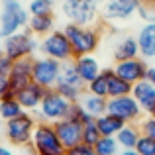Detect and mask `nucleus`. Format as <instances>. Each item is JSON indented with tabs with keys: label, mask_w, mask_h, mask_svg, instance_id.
Here are the masks:
<instances>
[{
	"label": "nucleus",
	"mask_w": 155,
	"mask_h": 155,
	"mask_svg": "<svg viewBox=\"0 0 155 155\" xmlns=\"http://www.w3.org/2000/svg\"><path fill=\"white\" fill-rule=\"evenodd\" d=\"M120 155H140V153H137L136 149H122Z\"/></svg>",
	"instance_id": "40"
},
{
	"label": "nucleus",
	"mask_w": 155,
	"mask_h": 155,
	"mask_svg": "<svg viewBox=\"0 0 155 155\" xmlns=\"http://www.w3.org/2000/svg\"><path fill=\"white\" fill-rule=\"evenodd\" d=\"M61 65L59 61L49 59L45 55H39L34 57V71H31V81L35 84L43 88H55L57 83H59V77H61Z\"/></svg>",
	"instance_id": "9"
},
{
	"label": "nucleus",
	"mask_w": 155,
	"mask_h": 155,
	"mask_svg": "<svg viewBox=\"0 0 155 155\" xmlns=\"http://www.w3.org/2000/svg\"><path fill=\"white\" fill-rule=\"evenodd\" d=\"M94 149L98 155H120V151H122L116 137H100L98 143L94 145Z\"/></svg>",
	"instance_id": "29"
},
{
	"label": "nucleus",
	"mask_w": 155,
	"mask_h": 155,
	"mask_svg": "<svg viewBox=\"0 0 155 155\" xmlns=\"http://www.w3.org/2000/svg\"><path fill=\"white\" fill-rule=\"evenodd\" d=\"M12 65H14V61H12L8 55H2L0 57V75H10Z\"/></svg>",
	"instance_id": "36"
},
{
	"label": "nucleus",
	"mask_w": 155,
	"mask_h": 155,
	"mask_svg": "<svg viewBox=\"0 0 155 155\" xmlns=\"http://www.w3.org/2000/svg\"><path fill=\"white\" fill-rule=\"evenodd\" d=\"M65 155H98V153H96V149L91 147V145L79 143V145H75V147L67 149V153H65Z\"/></svg>",
	"instance_id": "35"
},
{
	"label": "nucleus",
	"mask_w": 155,
	"mask_h": 155,
	"mask_svg": "<svg viewBox=\"0 0 155 155\" xmlns=\"http://www.w3.org/2000/svg\"><path fill=\"white\" fill-rule=\"evenodd\" d=\"M67 120L77 122V124L84 126V124H88V122H92L94 118H92L91 114H88L87 110L81 106V102H73L71 104V110H69V114H67Z\"/></svg>",
	"instance_id": "30"
},
{
	"label": "nucleus",
	"mask_w": 155,
	"mask_h": 155,
	"mask_svg": "<svg viewBox=\"0 0 155 155\" xmlns=\"http://www.w3.org/2000/svg\"><path fill=\"white\" fill-rule=\"evenodd\" d=\"M26 8L30 16H49L55 10V0H31Z\"/></svg>",
	"instance_id": "28"
},
{
	"label": "nucleus",
	"mask_w": 155,
	"mask_h": 155,
	"mask_svg": "<svg viewBox=\"0 0 155 155\" xmlns=\"http://www.w3.org/2000/svg\"><path fill=\"white\" fill-rule=\"evenodd\" d=\"M31 71H34V57H24V59L14 61L12 65V71L8 75V81H10V88L14 92L22 91L24 87H28L31 81Z\"/></svg>",
	"instance_id": "13"
},
{
	"label": "nucleus",
	"mask_w": 155,
	"mask_h": 155,
	"mask_svg": "<svg viewBox=\"0 0 155 155\" xmlns=\"http://www.w3.org/2000/svg\"><path fill=\"white\" fill-rule=\"evenodd\" d=\"M4 128H6V122L0 118V137H2V134H4Z\"/></svg>",
	"instance_id": "42"
},
{
	"label": "nucleus",
	"mask_w": 155,
	"mask_h": 155,
	"mask_svg": "<svg viewBox=\"0 0 155 155\" xmlns=\"http://www.w3.org/2000/svg\"><path fill=\"white\" fill-rule=\"evenodd\" d=\"M100 137H102V136H100L98 128H96V120H92V122H88V124L83 126V141H81V143L94 147V145L98 143Z\"/></svg>",
	"instance_id": "31"
},
{
	"label": "nucleus",
	"mask_w": 155,
	"mask_h": 155,
	"mask_svg": "<svg viewBox=\"0 0 155 155\" xmlns=\"http://www.w3.org/2000/svg\"><path fill=\"white\" fill-rule=\"evenodd\" d=\"M110 73H112V69H102V71H100V75L96 77L94 81H91V83L87 84V88H84V91L91 92V94L108 98V79H110Z\"/></svg>",
	"instance_id": "25"
},
{
	"label": "nucleus",
	"mask_w": 155,
	"mask_h": 155,
	"mask_svg": "<svg viewBox=\"0 0 155 155\" xmlns=\"http://www.w3.org/2000/svg\"><path fill=\"white\" fill-rule=\"evenodd\" d=\"M98 2H100V4H102V2H104V0H98Z\"/></svg>",
	"instance_id": "44"
},
{
	"label": "nucleus",
	"mask_w": 155,
	"mask_h": 155,
	"mask_svg": "<svg viewBox=\"0 0 155 155\" xmlns=\"http://www.w3.org/2000/svg\"><path fill=\"white\" fill-rule=\"evenodd\" d=\"M10 91V81H8V75H0V100L6 92Z\"/></svg>",
	"instance_id": "37"
},
{
	"label": "nucleus",
	"mask_w": 155,
	"mask_h": 155,
	"mask_svg": "<svg viewBox=\"0 0 155 155\" xmlns=\"http://www.w3.org/2000/svg\"><path fill=\"white\" fill-rule=\"evenodd\" d=\"M106 114L120 118L126 124H137L141 120V108L137 100L132 94L126 96H116V98H108V106H106Z\"/></svg>",
	"instance_id": "10"
},
{
	"label": "nucleus",
	"mask_w": 155,
	"mask_h": 155,
	"mask_svg": "<svg viewBox=\"0 0 155 155\" xmlns=\"http://www.w3.org/2000/svg\"><path fill=\"white\" fill-rule=\"evenodd\" d=\"M0 155H16V153L12 151L8 145H2V143H0Z\"/></svg>",
	"instance_id": "39"
},
{
	"label": "nucleus",
	"mask_w": 155,
	"mask_h": 155,
	"mask_svg": "<svg viewBox=\"0 0 155 155\" xmlns=\"http://www.w3.org/2000/svg\"><path fill=\"white\" fill-rule=\"evenodd\" d=\"M39 53L49 59H55L59 63H67V61H73V47L69 38L65 35L63 30H53L49 35L39 39Z\"/></svg>",
	"instance_id": "8"
},
{
	"label": "nucleus",
	"mask_w": 155,
	"mask_h": 155,
	"mask_svg": "<svg viewBox=\"0 0 155 155\" xmlns=\"http://www.w3.org/2000/svg\"><path fill=\"white\" fill-rule=\"evenodd\" d=\"M126 126V122H122L120 118L112 116V114H104V116L96 118V128H98L102 137H116L118 132Z\"/></svg>",
	"instance_id": "23"
},
{
	"label": "nucleus",
	"mask_w": 155,
	"mask_h": 155,
	"mask_svg": "<svg viewBox=\"0 0 155 155\" xmlns=\"http://www.w3.org/2000/svg\"><path fill=\"white\" fill-rule=\"evenodd\" d=\"M132 88H134V84H130L128 81H124L122 77H118L116 73H114V69H112L110 79H108V98L132 94Z\"/></svg>",
	"instance_id": "24"
},
{
	"label": "nucleus",
	"mask_w": 155,
	"mask_h": 155,
	"mask_svg": "<svg viewBox=\"0 0 155 155\" xmlns=\"http://www.w3.org/2000/svg\"><path fill=\"white\" fill-rule=\"evenodd\" d=\"M73 65H75L77 73H79V77L83 79L84 84H88L91 81H94L96 77L100 75V71H102V67H100L98 59H96L94 55L77 57V59H73Z\"/></svg>",
	"instance_id": "18"
},
{
	"label": "nucleus",
	"mask_w": 155,
	"mask_h": 155,
	"mask_svg": "<svg viewBox=\"0 0 155 155\" xmlns=\"http://www.w3.org/2000/svg\"><path fill=\"white\" fill-rule=\"evenodd\" d=\"M140 0H104L100 4V14L104 22H126L137 14Z\"/></svg>",
	"instance_id": "11"
},
{
	"label": "nucleus",
	"mask_w": 155,
	"mask_h": 155,
	"mask_svg": "<svg viewBox=\"0 0 155 155\" xmlns=\"http://www.w3.org/2000/svg\"><path fill=\"white\" fill-rule=\"evenodd\" d=\"M55 91L59 92L63 98H67L69 102H79L83 92H84L83 88H77V87H73V84H65V83H57Z\"/></svg>",
	"instance_id": "32"
},
{
	"label": "nucleus",
	"mask_w": 155,
	"mask_h": 155,
	"mask_svg": "<svg viewBox=\"0 0 155 155\" xmlns=\"http://www.w3.org/2000/svg\"><path fill=\"white\" fill-rule=\"evenodd\" d=\"M45 91L47 88L39 87V84H35V83H30L28 87H24L22 91L16 92V98H18V102L22 104V108L26 110V112H34V110L39 108L43 96H45Z\"/></svg>",
	"instance_id": "16"
},
{
	"label": "nucleus",
	"mask_w": 155,
	"mask_h": 155,
	"mask_svg": "<svg viewBox=\"0 0 155 155\" xmlns=\"http://www.w3.org/2000/svg\"><path fill=\"white\" fill-rule=\"evenodd\" d=\"M140 137H141L140 124H126L124 128L118 132L116 140H118V143H120L122 149H136Z\"/></svg>",
	"instance_id": "22"
},
{
	"label": "nucleus",
	"mask_w": 155,
	"mask_h": 155,
	"mask_svg": "<svg viewBox=\"0 0 155 155\" xmlns=\"http://www.w3.org/2000/svg\"><path fill=\"white\" fill-rule=\"evenodd\" d=\"M147 61L141 59V57H136V59H128V61H118L114 65V73L118 77H122L124 81H128L130 84H136L140 81H145L147 77Z\"/></svg>",
	"instance_id": "12"
},
{
	"label": "nucleus",
	"mask_w": 155,
	"mask_h": 155,
	"mask_svg": "<svg viewBox=\"0 0 155 155\" xmlns=\"http://www.w3.org/2000/svg\"><path fill=\"white\" fill-rule=\"evenodd\" d=\"M145 79H147L149 83H151L153 87H155V63H153V65H149V69H147V77H145Z\"/></svg>",
	"instance_id": "38"
},
{
	"label": "nucleus",
	"mask_w": 155,
	"mask_h": 155,
	"mask_svg": "<svg viewBox=\"0 0 155 155\" xmlns=\"http://www.w3.org/2000/svg\"><path fill=\"white\" fill-rule=\"evenodd\" d=\"M61 14L67 18V22L77 26H94L100 16V2L98 0H63Z\"/></svg>",
	"instance_id": "3"
},
{
	"label": "nucleus",
	"mask_w": 155,
	"mask_h": 155,
	"mask_svg": "<svg viewBox=\"0 0 155 155\" xmlns=\"http://www.w3.org/2000/svg\"><path fill=\"white\" fill-rule=\"evenodd\" d=\"M59 83H65V84H73V87L77 88H87V84L83 83V79L79 77V73H77L75 65H73V61H67V63L61 65V77H59Z\"/></svg>",
	"instance_id": "26"
},
{
	"label": "nucleus",
	"mask_w": 155,
	"mask_h": 155,
	"mask_svg": "<svg viewBox=\"0 0 155 155\" xmlns=\"http://www.w3.org/2000/svg\"><path fill=\"white\" fill-rule=\"evenodd\" d=\"M71 104L73 102H69L67 98H63L55 88H49V91H45V96H43L39 108L34 110L31 114H34V118L38 122H49V124H55V122L67 118L69 110H71Z\"/></svg>",
	"instance_id": "5"
},
{
	"label": "nucleus",
	"mask_w": 155,
	"mask_h": 155,
	"mask_svg": "<svg viewBox=\"0 0 155 155\" xmlns=\"http://www.w3.org/2000/svg\"><path fill=\"white\" fill-rule=\"evenodd\" d=\"M143 6H149V8H155V0H140Z\"/></svg>",
	"instance_id": "41"
},
{
	"label": "nucleus",
	"mask_w": 155,
	"mask_h": 155,
	"mask_svg": "<svg viewBox=\"0 0 155 155\" xmlns=\"http://www.w3.org/2000/svg\"><path fill=\"white\" fill-rule=\"evenodd\" d=\"M30 12L20 0H0V39L26 30Z\"/></svg>",
	"instance_id": "2"
},
{
	"label": "nucleus",
	"mask_w": 155,
	"mask_h": 155,
	"mask_svg": "<svg viewBox=\"0 0 155 155\" xmlns=\"http://www.w3.org/2000/svg\"><path fill=\"white\" fill-rule=\"evenodd\" d=\"M59 2H63V0H59Z\"/></svg>",
	"instance_id": "45"
},
{
	"label": "nucleus",
	"mask_w": 155,
	"mask_h": 155,
	"mask_svg": "<svg viewBox=\"0 0 155 155\" xmlns=\"http://www.w3.org/2000/svg\"><path fill=\"white\" fill-rule=\"evenodd\" d=\"M140 45V57L145 61L155 59V22H145L136 35Z\"/></svg>",
	"instance_id": "17"
},
{
	"label": "nucleus",
	"mask_w": 155,
	"mask_h": 155,
	"mask_svg": "<svg viewBox=\"0 0 155 155\" xmlns=\"http://www.w3.org/2000/svg\"><path fill=\"white\" fill-rule=\"evenodd\" d=\"M140 130H141V136L155 140V116H145L140 122Z\"/></svg>",
	"instance_id": "34"
},
{
	"label": "nucleus",
	"mask_w": 155,
	"mask_h": 155,
	"mask_svg": "<svg viewBox=\"0 0 155 155\" xmlns=\"http://www.w3.org/2000/svg\"><path fill=\"white\" fill-rule=\"evenodd\" d=\"M140 57V45L137 39L134 35H124L114 47V61H128V59H136Z\"/></svg>",
	"instance_id": "19"
},
{
	"label": "nucleus",
	"mask_w": 155,
	"mask_h": 155,
	"mask_svg": "<svg viewBox=\"0 0 155 155\" xmlns=\"http://www.w3.org/2000/svg\"><path fill=\"white\" fill-rule=\"evenodd\" d=\"M28 30L35 35V38H45L55 30V16H30V22H28Z\"/></svg>",
	"instance_id": "21"
},
{
	"label": "nucleus",
	"mask_w": 155,
	"mask_h": 155,
	"mask_svg": "<svg viewBox=\"0 0 155 155\" xmlns=\"http://www.w3.org/2000/svg\"><path fill=\"white\" fill-rule=\"evenodd\" d=\"M4 41V55H8L12 61L24 59V57H35L39 51V41L30 30H22L10 38L2 39Z\"/></svg>",
	"instance_id": "7"
},
{
	"label": "nucleus",
	"mask_w": 155,
	"mask_h": 155,
	"mask_svg": "<svg viewBox=\"0 0 155 155\" xmlns=\"http://www.w3.org/2000/svg\"><path fill=\"white\" fill-rule=\"evenodd\" d=\"M38 126V120L34 118L31 112H24L18 118L6 122V128H4V137L10 141L12 145H31V137H34V130Z\"/></svg>",
	"instance_id": "6"
},
{
	"label": "nucleus",
	"mask_w": 155,
	"mask_h": 155,
	"mask_svg": "<svg viewBox=\"0 0 155 155\" xmlns=\"http://www.w3.org/2000/svg\"><path fill=\"white\" fill-rule=\"evenodd\" d=\"M132 96L137 100V104H140V108H141L143 114L155 116V87L149 83L147 79L134 84Z\"/></svg>",
	"instance_id": "15"
},
{
	"label": "nucleus",
	"mask_w": 155,
	"mask_h": 155,
	"mask_svg": "<svg viewBox=\"0 0 155 155\" xmlns=\"http://www.w3.org/2000/svg\"><path fill=\"white\" fill-rule=\"evenodd\" d=\"M53 128H55L57 136H59L61 143L65 145L67 149L75 147V145H79L81 141H83V126L77 124V122H71V120H59L53 124Z\"/></svg>",
	"instance_id": "14"
},
{
	"label": "nucleus",
	"mask_w": 155,
	"mask_h": 155,
	"mask_svg": "<svg viewBox=\"0 0 155 155\" xmlns=\"http://www.w3.org/2000/svg\"><path fill=\"white\" fill-rule=\"evenodd\" d=\"M30 147L34 151V155H65L67 153V147L61 143L55 128L49 122H38Z\"/></svg>",
	"instance_id": "4"
},
{
	"label": "nucleus",
	"mask_w": 155,
	"mask_h": 155,
	"mask_svg": "<svg viewBox=\"0 0 155 155\" xmlns=\"http://www.w3.org/2000/svg\"><path fill=\"white\" fill-rule=\"evenodd\" d=\"M81 106L91 114L92 118H100L106 114V106H108V98H102V96H96V94H91V92L84 91L83 96H81Z\"/></svg>",
	"instance_id": "20"
},
{
	"label": "nucleus",
	"mask_w": 155,
	"mask_h": 155,
	"mask_svg": "<svg viewBox=\"0 0 155 155\" xmlns=\"http://www.w3.org/2000/svg\"><path fill=\"white\" fill-rule=\"evenodd\" d=\"M2 55H4V41L0 39V57H2Z\"/></svg>",
	"instance_id": "43"
},
{
	"label": "nucleus",
	"mask_w": 155,
	"mask_h": 155,
	"mask_svg": "<svg viewBox=\"0 0 155 155\" xmlns=\"http://www.w3.org/2000/svg\"><path fill=\"white\" fill-rule=\"evenodd\" d=\"M136 151L140 155H155V140L141 136L140 141H137V145H136Z\"/></svg>",
	"instance_id": "33"
},
{
	"label": "nucleus",
	"mask_w": 155,
	"mask_h": 155,
	"mask_svg": "<svg viewBox=\"0 0 155 155\" xmlns=\"http://www.w3.org/2000/svg\"><path fill=\"white\" fill-rule=\"evenodd\" d=\"M26 110L22 108V104L18 102V98H2L0 100V118L4 122H10L14 118H18L20 114H24Z\"/></svg>",
	"instance_id": "27"
},
{
	"label": "nucleus",
	"mask_w": 155,
	"mask_h": 155,
	"mask_svg": "<svg viewBox=\"0 0 155 155\" xmlns=\"http://www.w3.org/2000/svg\"><path fill=\"white\" fill-rule=\"evenodd\" d=\"M63 31L71 41L75 59L83 55H94V51L100 47V41H102V28L98 26H77L67 22Z\"/></svg>",
	"instance_id": "1"
}]
</instances>
